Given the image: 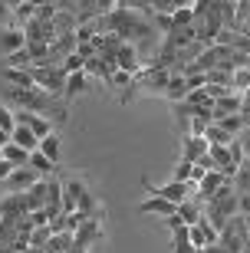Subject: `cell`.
I'll return each instance as SVG.
<instances>
[{
  "label": "cell",
  "instance_id": "obj_1",
  "mask_svg": "<svg viewBox=\"0 0 250 253\" xmlns=\"http://www.w3.org/2000/svg\"><path fill=\"white\" fill-rule=\"evenodd\" d=\"M30 76H33L37 89H43L47 95H53V99H63L66 95V79H69V76H66L59 66H33Z\"/></svg>",
  "mask_w": 250,
  "mask_h": 253
},
{
  "label": "cell",
  "instance_id": "obj_2",
  "mask_svg": "<svg viewBox=\"0 0 250 253\" xmlns=\"http://www.w3.org/2000/svg\"><path fill=\"white\" fill-rule=\"evenodd\" d=\"M37 181H43V178H40L37 171L27 165V168H13V174L3 181V188H7V194H27Z\"/></svg>",
  "mask_w": 250,
  "mask_h": 253
},
{
  "label": "cell",
  "instance_id": "obj_3",
  "mask_svg": "<svg viewBox=\"0 0 250 253\" xmlns=\"http://www.w3.org/2000/svg\"><path fill=\"white\" fill-rule=\"evenodd\" d=\"M99 240H102V220H89V217H86L83 224H79V230L73 234V247H83V250H89Z\"/></svg>",
  "mask_w": 250,
  "mask_h": 253
},
{
  "label": "cell",
  "instance_id": "obj_4",
  "mask_svg": "<svg viewBox=\"0 0 250 253\" xmlns=\"http://www.w3.org/2000/svg\"><path fill=\"white\" fill-rule=\"evenodd\" d=\"M188 237H191V247H195V250H204V247L217 244V237H221V234H217L207 220H198L195 227H188Z\"/></svg>",
  "mask_w": 250,
  "mask_h": 253
},
{
  "label": "cell",
  "instance_id": "obj_5",
  "mask_svg": "<svg viewBox=\"0 0 250 253\" xmlns=\"http://www.w3.org/2000/svg\"><path fill=\"white\" fill-rule=\"evenodd\" d=\"M47 217L56 220V217H63V181L59 178H50L47 181Z\"/></svg>",
  "mask_w": 250,
  "mask_h": 253
},
{
  "label": "cell",
  "instance_id": "obj_6",
  "mask_svg": "<svg viewBox=\"0 0 250 253\" xmlns=\"http://www.w3.org/2000/svg\"><path fill=\"white\" fill-rule=\"evenodd\" d=\"M115 69H119V73H129L132 79H135V76L142 73V63H139V49L132 46V43H125V46H122L119 53H115Z\"/></svg>",
  "mask_w": 250,
  "mask_h": 253
},
{
  "label": "cell",
  "instance_id": "obj_7",
  "mask_svg": "<svg viewBox=\"0 0 250 253\" xmlns=\"http://www.w3.org/2000/svg\"><path fill=\"white\" fill-rule=\"evenodd\" d=\"M30 201L27 194H3L0 197V217H27Z\"/></svg>",
  "mask_w": 250,
  "mask_h": 253
},
{
  "label": "cell",
  "instance_id": "obj_8",
  "mask_svg": "<svg viewBox=\"0 0 250 253\" xmlns=\"http://www.w3.org/2000/svg\"><path fill=\"white\" fill-rule=\"evenodd\" d=\"M23 46H27V37H23L20 27L10 23V27L0 30V53H3V56H10V53H17V49H23Z\"/></svg>",
  "mask_w": 250,
  "mask_h": 253
},
{
  "label": "cell",
  "instance_id": "obj_9",
  "mask_svg": "<svg viewBox=\"0 0 250 253\" xmlns=\"http://www.w3.org/2000/svg\"><path fill=\"white\" fill-rule=\"evenodd\" d=\"M139 214H155V217H175L178 214V204H171V201H165V197H145L139 204Z\"/></svg>",
  "mask_w": 250,
  "mask_h": 253
},
{
  "label": "cell",
  "instance_id": "obj_10",
  "mask_svg": "<svg viewBox=\"0 0 250 253\" xmlns=\"http://www.w3.org/2000/svg\"><path fill=\"white\" fill-rule=\"evenodd\" d=\"M204 155H207V141L204 138H198V135H185V138H181V161L195 165Z\"/></svg>",
  "mask_w": 250,
  "mask_h": 253
},
{
  "label": "cell",
  "instance_id": "obj_11",
  "mask_svg": "<svg viewBox=\"0 0 250 253\" xmlns=\"http://www.w3.org/2000/svg\"><path fill=\"white\" fill-rule=\"evenodd\" d=\"M241 105H244V95L241 92L221 95V99L214 102V119H221V115H241Z\"/></svg>",
  "mask_w": 250,
  "mask_h": 253
},
{
  "label": "cell",
  "instance_id": "obj_12",
  "mask_svg": "<svg viewBox=\"0 0 250 253\" xmlns=\"http://www.w3.org/2000/svg\"><path fill=\"white\" fill-rule=\"evenodd\" d=\"M178 220H181L185 227H195L198 220H201V201H198V197L181 201V204H178Z\"/></svg>",
  "mask_w": 250,
  "mask_h": 253
},
{
  "label": "cell",
  "instance_id": "obj_13",
  "mask_svg": "<svg viewBox=\"0 0 250 253\" xmlns=\"http://www.w3.org/2000/svg\"><path fill=\"white\" fill-rule=\"evenodd\" d=\"M0 79H3L7 85H13V89H37V83H33L30 69H3V73H0Z\"/></svg>",
  "mask_w": 250,
  "mask_h": 253
},
{
  "label": "cell",
  "instance_id": "obj_14",
  "mask_svg": "<svg viewBox=\"0 0 250 253\" xmlns=\"http://www.w3.org/2000/svg\"><path fill=\"white\" fill-rule=\"evenodd\" d=\"M10 141H13V145H20L23 151H30V155H33V151L40 148V138L27 128V125H17V128L10 131Z\"/></svg>",
  "mask_w": 250,
  "mask_h": 253
},
{
  "label": "cell",
  "instance_id": "obj_15",
  "mask_svg": "<svg viewBox=\"0 0 250 253\" xmlns=\"http://www.w3.org/2000/svg\"><path fill=\"white\" fill-rule=\"evenodd\" d=\"M168 99L171 105H178V102H185L188 99V85H185V76H171L168 79V85H165V92H161Z\"/></svg>",
  "mask_w": 250,
  "mask_h": 253
},
{
  "label": "cell",
  "instance_id": "obj_16",
  "mask_svg": "<svg viewBox=\"0 0 250 253\" xmlns=\"http://www.w3.org/2000/svg\"><path fill=\"white\" fill-rule=\"evenodd\" d=\"M37 10H40V3H33V0H23V3H13V27H27L30 20L37 17Z\"/></svg>",
  "mask_w": 250,
  "mask_h": 253
},
{
  "label": "cell",
  "instance_id": "obj_17",
  "mask_svg": "<svg viewBox=\"0 0 250 253\" xmlns=\"http://www.w3.org/2000/svg\"><path fill=\"white\" fill-rule=\"evenodd\" d=\"M171 250H175V253H195V247H191V237H188V227H185V224L171 227Z\"/></svg>",
  "mask_w": 250,
  "mask_h": 253
},
{
  "label": "cell",
  "instance_id": "obj_18",
  "mask_svg": "<svg viewBox=\"0 0 250 253\" xmlns=\"http://www.w3.org/2000/svg\"><path fill=\"white\" fill-rule=\"evenodd\" d=\"M47 181H50V178L37 181V184H33V188L27 191V201H30V214H33V211H43V207H47Z\"/></svg>",
  "mask_w": 250,
  "mask_h": 253
},
{
  "label": "cell",
  "instance_id": "obj_19",
  "mask_svg": "<svg viewBox=\"0 0 250 253\" xmlns=\"http://www.w3.org/2000/svg\"><path fill=\"white\" fill-rule=\"evenodd\" d=\"M3 69H33V56H30V49H17V53H10L3 56Z\"/></svg>",
  "mask_w": 250,
  "mask_h": 253
},
{
  "label": "cell",
  "instance_id": "obj_20",
  "mask_svg": "<svg viewBox=\"0 0 250 253\" xmlns=\"http://www.w3.org/2000/svg\"><path fill=\"white\" fill-rule=\"evenodd\" d=\"M231 184H234V194H237V197L250 194V158L244 161L241 168H237V174H234V181H231Z\"/></svg>",
  "mask_w": 250,
  "mask_h": 253
},
{
  "label": "cell",
  "instance_id": "obj_21",
  "mask_svg": "<svg viewBox=\"0 0 250 253\" xmlns=\"http://www.w3.org/2000/svg\"><path fill=\"white\" fill-rule=\"evenodd\" d=\"M30 168L37 171L40 178H53V171H56V165H53V161L47 158V155H43V151H33V155H30Z\"/></svg>",
  "mask_w": 250,
  "mask_h": 253
},
{
  "label": "cell",
  "instance_id": "obj_22",
  "mask_svg": "<svg viewBox=\"0 0 250 253\" xmlns=\"http://www.w3.org/2000/svg\"><path fill=\"white\" fill-rule=\"evenodd\" d=\"M83 92H89V76L86 73L69 76L66 79V99H76V95H83Z\"/></svg>",
  "mask_w": 250,
  "mask_h": 253
},
{
  "label": "cell",
  "instance_id": "obj_23",
  "mask_svg": "<svg viewBox=\"0 0 250 253\" xmlns=\"http://www.w3.org/2000/svg\"><path fill=\"white\" fill-rule=\"evenodd\" d=\"M3 161H10L13 168H27V165H30V151H23L20 145H13V141H10L7 148H3Z\"/></svg>",
  "mask_w": 250,
  "mask_h": 253
},
{
  "label": "cell",
  "instance_id": "obj_24",
  "mask_svg": "<svg viewBox=\"0 0 250 253\" xmlns=\"http://www.w3.org/2000/svg\"><path fill=\"white\" fill-rule=\"evenodd\" d=\"M214 125H217V128H224L227 135H234V138H237V135H241V131L247 128L241 115H221V119H214Z\"/></svg>",
  "mask_w": 250,
  "mask_h": 253
},
{
  "label": "cell",
  "instance_id": "obj_25",
  "mask_svg": "<svg viewBox=\"0 0 250 253\" xmlns=\"http://www.w3.org/2000/svg\"><path fill=\"white\" fill-rule=\"evenodd\" d=\"M73 250V234H53L50 244L43 247V253H69Z\"/></svg>",
  "mask_w": 250,
  "mask_h": 253
},
{
  "label": "cell",
  "instance_id": "obj_26",
  "mask_svg": "<svg viewBox=\"0 0 250 253\" xmlns=\"http://www.w3.org/2000/svg\"><path fill=\"white\" fill-rule=\"evenodd\" d=\"M59 145H63V141H59V135L53 131V135H47V138L40 141V148H37V151H43V155H47V158L56 165V161H59Z\"/></svg>",
  "mask_w": 250,
  "mask_h": 253
},
{
  "label": "cell",
  "instance_id": "obj_27",
  "mask_svg": "<svg viewBox=\"0 0 250 253\" xmlns=\"http://www.w3.org/2000/svg\"><path fill=\"white\" fill-rule=\"evenodd\" d=\"M231 76L227 69H211V73H204V85H221V89H231ZM234 92V89H231Z\"/></svg>",
  "mask_w": 250,
  "mask_h": 253
},
{
  "label": "cell",
  "instance_id": "obj_28",
  "mask_svg": "<svg viewBox=\"0 0 250 253\" xmlns=\"http://www.w3.org/2000/svg\"><path fill=\"white\" fill-rule=\"evenodd\" d=\"M171 27H195V13H191V3H178L175 17H171Z\"/></svg>",
  "mask_w": 250,
  "mask_h": 253
},
{
  "label": "cell",
  "instance_id": "obj_29",
  "mask_svg": "<svg viewBox=\"0 0 250 253\" xmlns=\"http://www.w3.org/2000/svg\"><path fill=\"white\" fill-rule=\"evenodd\" d=\"M204 141H207V145H231L234 135H227V131L217 128V125H207V128H204Z\"/></svg>",
  "mask_w": 250,
  "mask_h": 253
},
{
  "label": "cell",
  "instance_id": "obj_30",
  "mask_svg": "<svg viewBox=\"0 0 250 253\" xmlns=\"http://www.w3.org/2000/svg\"><path fill=\"white\" fill-rule=\"evenodd\" d=\"M0 128L7 131V135H10L13 128H17V112H13V109H10L7 102H0Z\"/></svg>",
  "mask_w": 250,
  "mask_h": 253
},
{
  "label": "cell",
  "instance_id": "obj_31",
  "mask_svg": "<svg viewBox=\"0 0 250 253\" xmlns=\"http://www.w3.org/2000/svg\"><path fill=\"white\" fill-rule=\"evenodd\" d=\"M50 237H53V230L47 227H33V234H30V247H37V250H43V247L50 244Z\"/></svg>",
  "mask_w": 250,
  "mask_h": 253
},
{
  "label": "cell",
  "instance_id": "obj_32",
  "mask_svg": "<svg viewBox=\"0 0 250 253\" xmlns=\"http://www.w3.org/2000/svg\"><path fill=\"white\" fill-rule=\"evenodd\" d=\"M231 89H234V92H247V89H250V69H237V73H234L231 76Z\"/></svg>",
  "mask_w": 250,
  "mask_h": 253
},
{
  "label": "cell",
  "instance_id": "obj_33",
  "mask_svg": "<svg viewBox=\"0 0 250 253\" xmlns=\"http://www.w3.org/2000/svg\"><path fill=\"white\" fill-rule=\"evenodd\" d=\"M191 171H195V165H188V161L178 158L175 171H171V181H178V184H188V181H191Z\"/></svg>",
  "mask_w": 250,
  "mask_h": 253
},
{
  "label": "cell",
  "instance_id": "obj_34",
  "mask_svg": "<svg viewBox=\"0 0 250 253\" xmlns=\"http://www.w3.org/2000/svg\"><path fill=\"white\" fill-rule=\"evenodd\" d=\"M30 234H33V220H30V217H20L17 220V237L30 244Z\"/></svg>",
  "mask_w": 250,
  "mask_h": 253
},
{
  "label": "cell",
  "instance_id": "obj_35",
  "mask_svg": "<svg viewBox=\"0 0 250 253\" xmlns=\"http://www.w3.org/2000/svg\"><path fill=\"white\" fill-rule=\"evenodd\" d=\"M185 85H188V92H198V89H204V73L185 76Z\"/></svg>",
  "mask_w": 250,
  "mask_h": 253
},
{
  "label": "cell",
  "instance_id": "obj_36",
  "mask_svg": "<svg viewBox=\"0 0 250 253\" xmlns=\"http://www.w3.org/2000/svg\"><path fill=\"white\" fill-rule=\"evenodd\" d=\"M76 56H83L86 63H89V59L96 56V46H93V43H79V40H76Z\"/></svg>",
  "mask_w": 250,
  "mask_h": 253
},
{
  "label": "cell",
  "instance_id": "obj_37",
  "mask_svg": "<svg viewBox=\"0 0 250 253\" xmlns=\"http://www.w3.org/2000/svg\"><path fill=\"white\" fill-rule=\"evenodd\" d=\"M30 220H33V227H47L50 224V217H47V211H33V214H27Z\"/></svg>",
  "mask_w": 250,
  "mask_h": 253
},
{
  "label": "cell",
  "instance_id": "obj_38",
  "mask_svg": "<svg viewBox=\"0 0 250 253\" xmlns=\"http://www.w3.org/2000/svg\"><path fill=\"white\" fill-rule=\"evenodd\" d=\"M237 141H241V148H244V155H247V158H250V125H247V128L241 131V135H237Z\"/></svg>",
  "mask_w": 250,
  "mask_h": 253
},
{
  "label": "cell",
  "instance_id": "obj_39",
  "mask_svg": "<svg viewBox=\"0 0 250 253\" xmlns=\"http://www.w3.org/2000/svg\"><path fill=\"white\" fill-rule=\"evenodd\" d=\"M237 214H241V217H250V194H244L241 201H237Z\"/></svg>",
  "mask_w": 250,
  "mask_h": 253
},
{
  "label": "cell",
  "instance_id": "obj_40",
  "mask_svg": "<svg viewBox=\"0 0 250 253\" xmlns=\"http://www.w3.org/2000/svg\"><path fill=\"white\" fill-rule=\"evenodd\" d=\"M10 174H13V165H10V161H0V184H3Z\"/></svg>",
  "mask_w": 250,
  "mask_h": 253
},
{
  "label": "cell",
  "instance_id": "obj_41",
  "mask_svg": "<svg viewBox=\"0 0 250 253\" xmlns=\"http://www.w3.org/2000/svg\"><path fill=\"white\" fill-rule=\"evenodd\" d=\"M241 119H244V125H250V99L244 95V105H241Z\"/></svg>",
  "mask_w": 250,
  "mask_h": 253
},
{
  "label": "cell",
  "instance_id": "obj_42",
  "mask_svg": "<svg viewBox=\"0 0 250 253\" xmlns=\"http://www.w3.org/2000/svg\"><path fill=\"white\" fill-rule=\"evenodd\" d=\"M10 13H13V7H10L7 0H0V20H3V17H10Z\"/></svg>",
  "mask_w": 250,
  "mask_h": 253
},
{
  "label": "cell",
  "instance_id": "obj_43",
  "mask_svg": "<svg viewBox=\"0 0 250 253\" xmlns=\"http://www.w3.org/2000/svg\"><path fill=\"white\" fill-rule=\"evenodd\" d=\"M7 145H10V135H7L3 128H0V148H7Z\"/></svg>",
  "mask_w": 250,
  "mask_h": 253
},
{
  "label": "cell",
  "instance_id": "obj_44",
  "mask_svg": "<svg viewBox=\"0 0 250 253\" xmlns=\"http://www.w3.org/2000/svg\"><path fill=\"white\" fill-rule=\"evenodd\" d=\"M204 253H224V247H217V244H214V247H204Z\"/></svg>",
  "mask_w": 250,
  "mask_h": 253
},
{
  "label": "cell",
  "instance_id": "obj_45",
  "mask_svg": "<svg viewBox=\"0 0 250 253\" xmlns=\"http://www.w3.org/2000/svg\"><path fill=\"white\" fill-rule=\"evenodd\" d=\"M244 253H250V234H247V240H244Z\"/></svg>",
  "mask_w": 250,
  "mask_h": 253
},
{
  "label": "cell",
  "instance_id": "obj_46",
  "mask_svg": "<svg viewBox=\"0 0 250 253\" xmlns=\"http://www.w3.org/2000/svg\"><path fill=\"white\" fill-rule=\"evenodd\" d=\"M0 161H3V148H0Z\"/></svg>",
  "mask_w": 250,
  "mask_h": 253
},
{
  "label": "cell",
  "instance_id": "obj_47",
  "mask_svg": "<svg viewBox=\"0 0 250 253\" xmlns=\"http://www.w3.org/2000/svg\"><path fill=\"white\" fill-rule=\"evenodd\" d=\"M195 253H204V250H195Z\"/></svg>",
  "mask_w": 250,
  "mask_h": 253
}]
</instances>
